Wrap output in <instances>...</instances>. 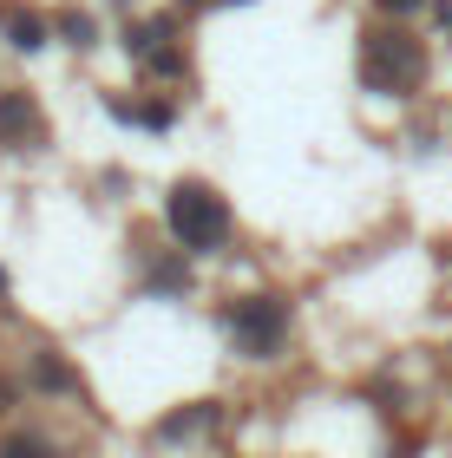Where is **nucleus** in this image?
I'll return each instance as SVG.
<instances>
[{
    "mask_svg": "<svg viewBox=\"0 0 452 458\" xmlns=\"http://www.w3.org/2000/svg\"><path fill=\"white\" fill-rule=\"evenodd\" d=\"M39 138V112L27 106V92H0V144H27Z\"/></svg>",
    "mask_w": 452,
    "mask_h": 458,
    "instance_id": "obj_4",
    "label": "nucleus"
},
{
    "mask_svg": "<svg viewBox=\"0 0 452 458\" xmlns=\"http://www.w3.org/2000/svg\"><path fill=\"white\" fill-rule=\"evenodd\" d=\"M380 7H387V13H406V7H420V0H380Z\"/></svg>",
    "mask_w": 452,
    "mask_h": 458,
    "instance_id": "obj_7",
    "label": "nucleus"
},
{
    "mask_svg": "<svg viewBox=\"0 0 452 458\" xmlns=\"http://www.w3.org/2000/svg\"><path fill=\"white\" fill-rule=\"evenodd\" d=\"M0 27H7V39H13L20 53L47 47V20H39V13H27V7H7V13H0Z\"/></svg>",
    "mask_w": 452,
    "mask_h": 458,
    "instance_id": "obj_5",
    "label": "nucleus"
},
{
    "mask_svg": "<svg viewBox=\"0 0 452 458\" xmlns=\"http://www.w3.org/2000/svg\"><path fill=\"white\" fill-rule=\"evenodd\" d=\"M171 236L183 249H197V256L230 242V210H223V197L210 183H177L171 191Z\"/></svg>",
    "mask_w": 452,
    "mask_h": 458,
    "instance_id": "obj_1",
    "label": "nucleus"
},
{
    "mask_svg": "<svg viewBox=\"0 0 452 458\" xmlns=\"http://www.w3.org/2000/svg\"><path fill=\"white\" fill-rule=\"evenodd\" d=\"M66 39H72V47H92V20L86 13H66Z\"/></svg>",
    "mask_w": 452,
    "mask_h": 458,
    "instance_id": "obj_6",
    "label": "nucleus"
},
{
    "mask_svg": "<svg viewBox=\"0 0 452 458\" xmlns=\"http://www.w3.org/2000/svg\"><path fill=\"white\" fill-rule=\"evenodd\" d=\"M361 79L374 92H414L420 79H426V53H420V39L414 33H367V47H361Z\"/></svg>",
    "mask_w": 452,
    "mask_h": 458,
    "instance_id": "obj_2",
    "label": "nucleus"
},
{
    "mask_svg": "<svg viewBox=\"0 0 452 458\" xmlns=\"http://www.w3.org/2000/svg\"><path fill=\"white\" fill-rule=\"evenodd\" d=\"M282 327H289V315H282V301H269V295H256V301H236V315H230V341L243 347V353H276L282 347Z\"/></svg>",
    "mask_w": 452,
    "mask_h": 458,
    "instance_id": "obj_3",
    "label": "nucleus"
}]
</instances>
